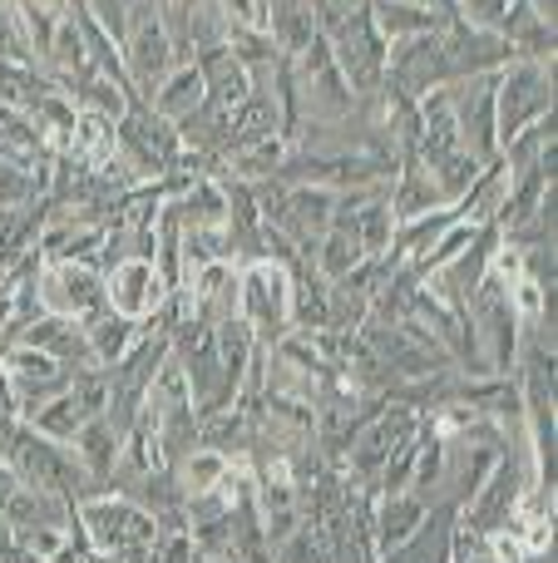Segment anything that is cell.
Instances as JSON below:
<instances>
[{"mask_svg": "<svg viewBox=\"0 0 558 563\" xmlns=\"http://www.w3.org/2000/svg\"><path fill=\"white\" fill-rule=\"evenodd\" d=\"M158 301H164V282H158L154 263H144V257H129V263L114 267V277H109V307H114L124 321L148 317Z\"/></svg>", "mask_w": 558, "mask_h": 563, "instance_id": "2", "label": "cell"}, {"mask_svg": "<svg viewBox=\"0 0 558 563\" xmlns=\"http://www.w3.org/2000/svg\"><path fill=\"white\" fill-rule=\"evenodd\" d=\"M490 549H494V559L500 563H524V554H529V549H524L520 539H510V534H494Z\"/></svg>", "mask_w": 558, "mask_h": 563, "instance_id": "13", "label": "cell"}, {"mask_svg": "<svg viewBox=\"0 0 558 563\" xmlns=\"http://www.w3.org/2000/svg\"><path fill=\"white\" fill-rule=\"evenodd\" d=\"M94 346L104 351V356H114V351L124 346V321H114V317L99 321V327H94Z\"/></svg>", "mask_w": 558, "mask_h": 563, "instance_id": "12", "label": "cell"}, {"mask_svg": "<svg viewBox=\"0 0 558 563\" xmlns=\"http://www.w3.org/2000/svg\"><path fill=\"white\" fill-rule=\"evenodd\" d=\"M243 317L257 321V327H277V321H287V277L282 267L263 263L253 267L243 282Z\"/></svg>", "mask_w": 558, "mask_h": 563, "instance_id": "3", "label": "cell"}, {"mask_svg": "<svg viewBox=\"0 0 558 563\" xmlns=\"http://www.w3.org/2000/svg\"><path fill=\"white\" fill-rule=\"evenodd\" d=\"M514 287V301H520V311L529 321H539V307H544V297H539V282H529V277H520V282H510Z\"/></svg>", "mask_w": 558, "mask_h": 563, "instance_id": "11", "label": "cell"}, {"mask_svg": "<svg viewBox=\"0 0 558 563\" xmlns=\"http://www.w3.org/2000/svg\"><path fill=\"white\" fill-rule=\"evenodd\" d=\"M188 554H193V544H188V539H168V544L158 549L154 563H188Z\"/></svg>", "mask_w": 558, "mask_h": 563, "instance_id": "15", "label": "cell"}, {"mask_svg": "<svg viewBox=\"0 0 558 563\" xmlns=\"http://www.w3.org/2000/svg\"><path fill=\"white\" fill-rule=\"evenodd\" d=\"M287 563H326V559H322V544H316L312 534H302L292 549H287Z\"/></svg>", "mask_w": 558, "mask_h": 563, "instance_id": "14", "label": "cell"}, {"mask_svg": "<svg viewBox=\"0 0 558 563\" xmlns=\"http://www.w3.org/2000/svg\"><path fill=\"white\" fill-rule=\"evenodd\" d=\"M40 291H45V307L55 317H75V311H89L99 301V282L85 267H55Z\"/></svg>", "mask_w": 558, "mask_h": 563, "instance_id": "4", "label": "cell"}, {"mask_svg": "<svg viewBox=\"0 0 558 563\" xmlns=\"http://www.w3.org/2000/svg\"><path fill=\"white\" fill-rule=\"evenodd\" d=\"M89 534L104 554H148V544L158 539L154 519L138 515L129 505H89Z\"/></svg>", "mask_w": 558, "mask_h": 563, "instance_id": "1", "label": "cell"}, {"mask_svg": "<svg viewBox=\"0 0 558 563\" xmlns=\"http://www.w3.org/2000/svg\"><path fill=\"white\" fill-rule=\"evenodd\" d=\"M203 99V75L198 69H183V75H174L164 89H158V109L164 114H193V104Z\"/></svg>", "mask_w": 558, "mask_h": 563, "instance_id": "6", "label": "cell"}, {"mask_svg": "<svg viewBox=\"0 0 558 563\" xmlns=\"http://www.w3.org/2000/svg\"><path fill=\"white\" fill-rule=\"evenodd\" d=\"M356 263H361V243H356V233H351V238L336 233L332 243H326V273L342 277V273H351Z\"/></svg>", "mask_w": 558, "mask_h": 563, "instance_id": "9", "label": "cell"}, {"mask_svg": "<svg viewBox=\"0 0 558 563\" xmlns=\"http://www.w3.org/2000/svg\"><path fill=\"white\" fill-rule=\"evenodd\" d=\"M10 380L20 386V396L25 400H40L49 386H59V361L45 356V351H20L15 361H10Z\"/></svg>", "mask_w": 558, "mask_h": 563, "instance_id": "5", "label": "cell"}, {"mask_svg": "<svg viewBox=\"0 0 558 563\" xmlns=\"http://www.w3.org/2000/svg\"><path fill=\"white\" fill-rule=\"evenodd\" d=\"M223 475H227V460L223 455H193V460H188V485H193L198 495H203V489H213Z\"/></svg>", "mask_w": 558, "mask_h": 563, "instance_id": "10", "label": "cell"}, {"mask_svg": "<svg viewBox=\"0 0 558 563\" xmlns=\"http://www.w3.org/2000/svg\"><path fill=\"white\" fill-rule=\"evenodd\" d=\"M134 69H138V79L154 89L158 69H164V35H158V25H144L134 35Z\"/></svg>", "mask_w": 558, "mask_h": 563, "instance_id": "8", "label": "cell"}, {"mask_svg": "<svg viewBox=\"0 0 558 563\" xmlns=\"http://www.w3.org/2000/svg\"><path fill=\"white\" fill-rule=\"evenodd\" d=\"M421 529V505L415 499H391L381 509V544H405Z\"/></svg>", "mask_w": 558, "mask_h": 563, "instance_id": "7", "label": "cell"}]
</instances>
